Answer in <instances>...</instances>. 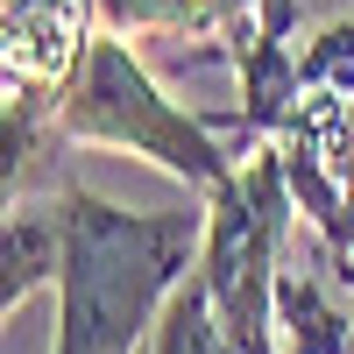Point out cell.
<instances>
[{"label": "cell", "instance_id": "3957f363", "mask_svg": "<svg viewBox=\"0 0 354 354\" xmlns=\"http://www.w3.org/2000/svg\"><path fill=\"white\" fill-rule=\"evenodd\" d=\"M290 241H298V192H290L283 149L262 142L227 185L205 192V248H198V283L241 354H283L277 277Z\"/></svg>", "mask_w": 354, "mask_h": 354}, {"label": "cell", "instance_id": "ba28073f", "mask_svg": "<svg viewBox=\"0 0 354 354\" xmlns=\"http://www.w3.org/2000/svg\"><path fill=\"white\" fill-rule=\"evenodd\" d=\"M347 354H354V333H347Z\"/></svg>", "mask_w": 354, "mask_h": 354}, {"label": "cell", "instance_id": "52a82bcc", "mask_svg": "<svg viewBox=\"0 0 354 354\" xmlns=\"http://www.w3.org/2000/svg\"><path fill=\"white\" fill-rule=\"evenodd\" d=\"M333 21H354V0H255V36L241 50H305Z\"/></svg>", "mask_w": 354, "mask_h": 354}, {"label": "cell", "instance_id": "7a4b0ae2", "mask_svg": "<svg viewBox=\"0 0 354 354\" xmlns=\"http://www.w3.org/2000/svg\"><path fill=\"white\" fill-rule=\"evenodd\" d=\"M57 113H64L71 142L149 156L156 170L185 177L198 192H213V185H227V177L241 170V149H234L205 113L177 106L163 85L142 71L135 43L113 36V28H93V43L78 50V64L57 85Z\"/></svg>", "mask_w": 354, "mask_h": 354}, {"label": "cell", "instance_id": "5b68a950", "mask_svg": "<svg viewBox=\"0 0 354 354\" xmlns=\"http://www.w3.org/2000/svg\"><path fill=\"white\" fill-rule=\"evenodd\" d=\"M113 36H220L227 57L255 36V0H93Z\"/></svg>", "mask_w": 354, "mask_h": 354}, {"label": "cell", "instance_id": "8992f818", "mask_svg": "<svg viewBox=\"0 0 354 354\" xmlns=\"http://www.w3.org/2000/svg\"><path fill=\"white\" fill-rule=\"evenodd\" d=\"M142 354H241V347H234V333L220 326L213 298H205L198 270L177 283V298L163 305V319H156V333H149V347H142Z\"/></svg>", "mask_w": 354, "mask_h": 354}, {"label": "cell", "instance_id": "277c9868", "mask_svg": "<svg viewBox=\"0 0 354 354\" xmlns=\"http://www.w3.org/2000/svg\"><path fill=\"white\" fill-rule=\"evenodd\" d=\"M64 270V192L50 198H8V227H0V305H21L28 290L57 283Z\"/></svg>", "mask_w": 354, "mask_h": 354}, {"label": "cell", "instance_id": "6da1fadb", "mask_svg": "<svg viewBox=\"0 0 354 354\" xmlns=\"http://www.w3.org/2000/svg\"><path fill=\"white\" fill-rule=\"evenodd\" d=\"M198 248H205V205L128 213L71 177L50 354H142L177 283L198 270Z\"/></svg>", "mask_w": 354, "mask_h": 354}]
</instances>
